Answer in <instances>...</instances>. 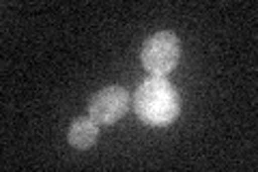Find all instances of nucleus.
Here are the masks:
<instances>
[{"instance_id": "f257e3e1", "label": "nucleus", "mask_w": 258, "mask_h": 172, "mask_svg": "<svg viewBox=\"0 0 258 172\" xmlns=\"http://www.w3.org/2000/svg\"><path fill=\"white\" fill-rule=\"evenodd\" d=\"M132 105L138 119L151 127H166L181 112V97L166 78H149L134 93Z\"/></svg>"}, {"instance_id": "f03ea898", "label": "nucleus", "mask_w": 258, "mask_h": 172, "mask_svg": "<svg viewBox=\"0 0 258 172\" xmlns=\"http://www.w3.org/2000/svg\"><path fill=\"white\" fill-rule=\"evenodd\" d=\"M142 65L155 78H166L181 59V41L172 30H159L142 45Z\"/></svg>"}, {"instance_id": "7ed1b4c3", "label": "nucleus", "mask_w": 258, "mask_h": 172, "mask_svg": "<svg viewBox=\"0 0 258 172\" xmlns=\"http://www.w3.org/2000/svg\"><path fill=\"white\" fill-rule=\"evenodd\" d=\"M127 110H129V93L118 84L101 88L99 93L93 95L91 103H88V117L97 125H112V123L123 119Z\"/></svg>"}, {"instance_id": "20e7f679", "label": "nucleus", "mask_w": 258, "mask_h": 172, "mask_svg": "<svg viewBox=\"0 0 258 172\" xmlns=\"http://www.w3.org/2000/svg\"><path fill=\"white\" fill-rule=\"evenodd\" d=\"M99 138V125L91 119V117H80L71 123L69 127V134H67V140L74 149H91V146L97 142Z\"/></svg>"}]
</instances>
